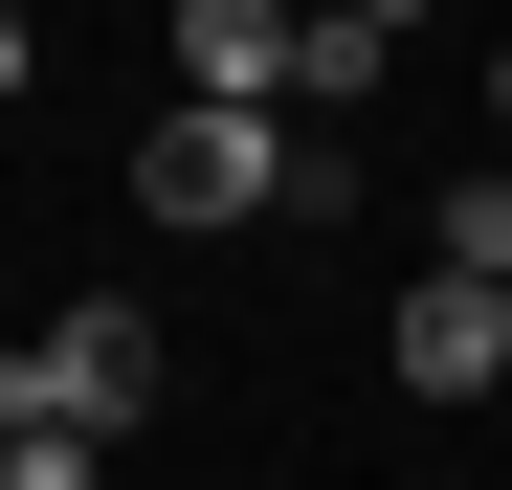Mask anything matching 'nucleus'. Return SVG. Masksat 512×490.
Segmentation results:
<instances>
[{
  "label": "nucleus",
  "instance_id": "nucleus-7",
  "mask_svg": "<svg viewBox=\"0 0 512 490\" xmlns=\"http://www.w3.org/2000/svg\"><path fill=\"white\" fill-rule=\"evenodd\" d=\"M23 67H45V23H23V0H0V90H23Z\"/></svg>",
  "mask_w": 512,
  "mask_h": 490
},
{
  "label": "nucleus",
  "instance_id": "nucleus-5",
  "mask_svg": "<svg viewBox=\"0 0 512 490\" xmlns=\"http://www.w3.org/2000/svg\"><path fill=\"white\" fill-rule=\"evenodd\" d=\"M379 90H401V23L312 0V23H290V112H379Z\"/></svg>",
  "mask_w": 512,
  "mask_h": 490
},
{
  "label": "nucleus",
  "instance_id": "nucleus-9",
  "mask_svg": "<svg viewBox=\"0 0 512 490\" xmlns=\"http://www.w3.org/2000/svg\"><path fill=\"white\" fill-rule=\"evenodd\" d=\"M357 23H423V0H357Z\"/></svg>",
  "mask_w": 512,
  "mask_h": 490
},
{
  "label": "nucleus",
  "instance_id": "nucleus-8",
  "mask_svg": "<svg viewBox=\"0 0 512 490\" xmlns=\"http://www.w3.org/2000/svg\"><path fill=\"white\" fill-rule=\"evenodd\" d=\"M490 134H512V45H490Z\"/></svg>",
  "mask_w": 512,
  "mask_h": 490
},
{
  "label": "nucleus",
  "instance_id": "nucleus-2",
  "mask_svg": "<svg viewBox=\"0 0 512 490\" xmlns=\"http://www.w3.org/2000/svg\"><path fill=\"white\" fill-rule=\"evenodd\" d=\"M134 401H156V312H112V290H90V312H45V335L0 357V424H90V446H112Z\"/></svg>",
  "mask_w": 512,
  "mask_h": 490
},
{
  "label": "nucleus",
  "instance_id": "nucleus-6",
  "mask_svg": "<svg viewBox=\"0 0 512 490\" xmlns=\"http://www.w3.org/2000/svg\"><path fill=\"white\" fill-rule=\"evenodd\" d=\"M0 490H90V424H0Z\"/></svg>",
  "mask_w": 512,
  "mask_h": 490
},
{
  "label": "nucleus",
  "instance_id": "nucleus-1",
  "mask_svg": "<svg viewBox=\"0 0 512 490\" xmlns=\"http://www.w3.org/2000/svg\"><path fill=\"white\" fill-rule=\"evenodd\" d=\"M134 201L179 223V245H201V223H268V201H312V134H268V112H223V90H179V112L134 134Z\"/></svg>",
  "mask_w": 512,
  "mask_h": 490
},
{
  "label": "nucleus",
  "instance_id": "nucleus-3",
  "mask_svg": "<svg viewBox=\"0 0 512 490\" xmlns=\"http://www.w3.org/2000/svg\"><path fill=\"white\" fill-rule=\"evenodd\" d=\"M379 357H401V401H490V379H512V290H490V268H423V290L379 312Z\"/></svg>",
  "mask_w": 512,
  "mask_h": 490
},
{
  "label": "nucleus",
  "instance_id": "nucleus-4",
  "mask_svg": "<svg viewBox=\"0 0 512 490\" xmlns=\"http://www.w3.org/2000/svg\"><path fill=\"white\" fill-rule=\"evenodd\" d=\"M290 23H312V0H179V90L268 112V90H290Z\"/></svg>",
  "mask_w": 512,
  "mask_h": 490
}]
</instances>
